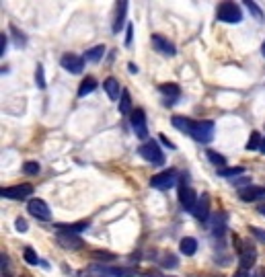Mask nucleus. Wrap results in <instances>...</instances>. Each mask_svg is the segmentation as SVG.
I'll list each match as a JSON object with an SVG mask.
<instances>
[{
    "label": "nucleus",
    "mask_w": 265,
    "mask_h": 277,
    "mask_svg": "<svg viewBox=\"0 0 265 277\" xmlns=\"http://www.w3.org/2000/svg\"><path fill=\"white\" fill-rule=\"evenodd\" d=\"M171 121H173V126H175L179 132H183V134L191 136L193 140L202 142V144L212 142L214 132H216V126H214V121H197V119L181 117V115H175Z\"/></svg>",
    "instance_id": "nucleus-1"
},
{
    "label": "nucleus",
    "mask_w": 265,
    "mask_h": 277,
    "mask_svg": "<svg viewBox=\"0 0 265 277\" xmlns=\"http://www.w3.org/2000/svg\"><path fill=\"white\" fill-rule=\"evenodd\" d=\"M138 154L146 162H150V164H164V152H162V148L154 140H146L138 148Z\"/></svg>",
    "instance_id": "nucleus-2"
},
{
    "label": "nucleus",
    "mask_w": 265,
    "mask_h": 277,
    "mask_svg": "<svg viewBox=\"0 0 265 277\" xmlns=\"http://www.w3.org/2000/svg\"><path fill=\"white\" fill-rule=\"evenodd\" d=\"M89 269L97 275V277H134L136 275V269L134 267H107L103 263H95V265H89Z\"/></svg>",
    "instance_id": "nucleus-3"
},
{
    "label": "nucleus",
    "mask_w": 265,
    "mask_h": 277,
    "mask_svg": "<svg viewBox=\"0 0 265 277\" xmlns=\"http://www.w3.org/2000/svg\"><path fill=\"white\" fill-rule=\"evenodd\" d=\"M257 261V249L249 240H239V265L241 269L249 271Z\"/></svg>",
    "instance_id": "nucleus-4"
},
{
    "label": "nucleus",
    "mask_w": 265,
    "mask_h": 277,
    "mask_svg": "<svg viewBox=\"0 0 265 277\" xmlns=\"http://www.w3.org/2000/svg\"><path fill=\"white\" fill-rule=\"evenodd\" d=\"M218 21H222V23H230V25H237V23H241L243 21V10H241V6L239 4H235V2H222L220 6H218Z\"/></svg>",
    "instance_id": "nucleus-5"
},
{
    "label": "nucleus",
    "mask_w": 265,
    "mask_h": 277,
    "mask_svg": "<svg viewBox=\"0 0 265 277\" xmlns=\"http://www.w3.org/2000/svg\"><path fill=\"white\" fill-rule=\"evenodd\" d=\"M197 199H200V195L193 191L191 185H187V183L179 185V203H181V207H183L185 212H193L195 210Z\"/></svg>",
    "instance_id": "nucleus-6"
},
{
    "label": "nucleus",
    "mask_w": 265,
    "mask_h": 277,
    "mask_svg": "<svg viewBox=\"0 0 265 277\" xmlns=\"http://www.w3.org/2000/svg\"><path fill=\"white\" fill-rule=\"evenodd\" d=\"M175 185H177V170L175 168L162 170V172H158V175H154L150 179V187L160 189V191H167V189H171Z\"/></svg>",
    "instance_id": "nucleus-7"
},
{
    "label": "nucleus",
    "mask_w": 265,
    "mask_h": 277,
    "mask_svg": "<svg viewBox=\"0 0 265 277\" xmlns=\"http://www.w3.org/2000/svg\"><path fill=\"white\" fill-rule=\"evenodd\" d=\"M27 212H29L33 218L41 220V222H49V220H52V212H49V205H47L43 199H39V197L31 199V201L27 203Z\"/></svg>",
    "instance_id": "nucleus-8"
},
{
    "label": "nucleus",
    "mask_w": 265,
    "mask_h": 277,
    "mask_svg": "<svg viewBox=\"0 0 265 277\" xmlns=\"http://www.w3.org/2000/svg\"><path fill=\"white\" fill-rule=\"evenodd\" d=\"M130 124H132V130L136 132V138L146 140V138H148V126H146V113L142 109H134V111H132Z\"/></svg>",
    "instance_id": "nucleus-9"
},
{
    "label": "nucleus",
    "mask_w": 265,
    "mask_h": 277,
    "mask_svg": "<svg viewBox=\"0 0 265 277\" xmlns=\"http://www.w3.org/2000/svg\"><path fill=\"white\" fill-rule=\"evenodd\" d=\"M58 245L66 251H82L85 249V240H82L78 234H68V232H58L56 234Z\"/></svg>",
    "instance_id": "nucleus-10"
},
{
    "label": "nucleus",
    "mask_w": 265,
    "mask_h": 277,
    "mask_svg": "<svg viewBox=\"0 0 265 277\" xmlns=\"http://www.w3.org/2000/svg\"><path fill=\"white\" fill-rule=\"evenodd\" d=\"M33 193V187L23 183V185H10V187H2L0 189V195L4 199H23V197H29Z\"/></svg>",
    "instance_id": "nucleus-11"
},
{
    "label": "nucleus",
    "mask_w": 265,
    "mask_h": 277,
    "mask_svg": "<svg viewBox=\"0 0 265 277\" xmlns=\"http://www.w3.org/2000/svg\"><path fill=\"white\" fill-rule=\"evenodd\" d=\"M60 64H62L64 70L70 72V74H80L82 70H85V58H80L76 54H64Z\"/></svg>",
    "instance_id": "nucleus-12"
},
{
    "label": "nucleus",
    "mask_w": 265,
    "mask_h": 277,
    "mask_svg": "<svg viewBox=\"0 0 265 277\" xmlns=\"http://www.w3.org/2000/svg\"><path fill=\"white\" fill-rule=\"evenodd\" d=\"M158 91H160V95L164 97V105H167V107L175 105V101L181 97V89H179L175 82H164V84H160Z\"/></svg>",
    "instance_id": "nucleus-13"
},
{
    "label": "nucleus",
    "mask_w": 265,
    "mask_h": 277,
    "mask_svg": "<svg viewBox=\"0 0 265 277\" xmlns=\"http://www.w3.org/2000/svg\"><path fill=\"white\" fill-rule=\"evenodd\" d=\"M191 214H193V218H195L197 222H208V220H210V195H208V193H202V195H200L195 210H193Z\"/></svg>",
    "instance_id": "nucleus-14"
},
{
    "label": "nucleus",
    "mask_w": 265,
    "mask_h": 277,
    "mask_svg": "<svg viewBox=\"0 0 265 277\" xmlns=\"http://www.w3.org/2000/svg\"><path fill=\"white\" fill-rule=\"evenodd\" d=\"M152 47L158 51V54H162V56H175L177 54V47L167 37L158 35V33H154V35H152Z\"/></svg>",
    "instance_id": "nucleus-15"
},
{
    "label": "nucleus",
    "mask_w": 265,
    "mask_h": 277,
    "mask_svg": "<svg viewBox=\"0 0 265 277\" xmlns=\"http://www.w3.org/2000/svg\"><path fill=\"white\" fill-rule=\"evenodd\" d=\"M239 197H241V201H247V203L263 199L265 197V187L249 185V187H245V189H239Z\"/></svg>",
    "instance_id": "nucleus-16"
},
{
    "label": "nucleus",
    "mask_w": 265,
    "mask_h": 277,
    "mask_svg": "<svg viewBox=\"0 0 265 277\" xmlns=\"http://www.w3.org/2000/svg\"><path fill=\"white\" fill-rule=\"evenodd\" d=\"M103 89H105V93H107V97H109L111 101H118V99H122V93H124V89L120 86L118 78L109 76V78L103 82Z\"/></svg>",
    "instance_id": "nucleus-17"
},
{
    "label": "nucleus",
    "mask_w": 265,
    "mask_h": 277,
    "mask_svg": "<svg viewBox=\"0 0 265 277\" xmlns=\"http://www.w3.org/2000/svg\"><path fill=\"white\" fill-rule=\"evenodd\" d=\"M91 226L89 222H74V224H56L58 232H68V234H82Z\"/></svg>",
    "instance_id": "nucleus-18"
},
{
    "label": "nucleus",
    "mask_w": 265,
    "mask_h": 277,
    "mask_svg": "<svg viewBox=\"0 0 265 277\" xmlns=\"http://www.w3.org/2000/svg\"><path fill=\"white\" fill-rule=\"evenodd\" d=\"M126 12H128V2H126V0H122V2H118V8H115L113 33H120V29L124 27V21H126Z\"/></svg>",
    "instance_id": "nucleus-19"
},
{
    "label": "nucleus",
    "mask_w": 265,
    "mask_h": 277,
    "mask_svg": "<svg viewBox=\"0 0 265 277\" xmlns=\"http://www.w3.org/2000/svg\"><path fill=\"white\" fill-rule=\"evenodd\" d=\"M179 251H181V255H185V257H193L195 251H197V240H195L193 236L181 238V242H179Z\"/></svg>",
    "instance_id": "nucleus-20"
},
{
    "label": "nucleus",
    "mask_w": 265,
    "mask_h": 277,
    "mask_svg": "<svg viewBox=\"0 0 265 277\" xmlns=\"http://www.w3.org/2000/svg\"><path fill=\"white\" fill-rule=\"evenodd\" d=\"M95 89H97V80H95L93 76H87L85 80L80 82V86H78V97H87V95H91Z\"/></svg>",
    "instance_id": "nucleus-21"
},
{
    "label": "nucleus",
    "mask_w": 265,
    "mask_h": 277,
    "mask_svg": "<svg viewBox=\"0 0 265 277\" xmlns=\"http://www.w3.org/2000/svg\"><path fill=\"white\" fill-rule=\"evenodd\" d=\"M212 232H214V236H224V232H226V216L224 214L212 220Z\"/></svg>",
    "instance_id": "nucleus-22"
},
{
    "label": "nucleus",
    "mask_w": 265,
    "mask_h": 277,
    "mask_svg": "<svg viewBox=\"0 0 265 277\" xmlns=\"http://www.w3.org/2000/svg\"><path fill=\"white\" fill-rule=\"evenodd\" d=\"M120 113L122 115H132V111H134V109H132V97H130V93L124 89V93H122V99H120Z\"/></svg>",
    "instance_id": "nucleus-23"
},
{
    "label": "nucleus",
    "mask_w": 265,
    "mask_h": 277,
    "mask_svg": "<svg viewBox=\"0 0 265 277\" xmlns=\"http://www.w3.org/2000/svg\"><path fill=\"white\" fill-rule=\"evenodd\" d=\"M103 54H105V45H95V47L87 49L85 60H89V62H99V60L103 58Z\"/></svg>",
    "instance_id": "nucleus-24"
},
{
    "label": "nucleus",
    "mask_w": 265,
    "mask_h": 277,
    "mask_svg": "<svg viewBox=\"0 0 265 277\" xmlns=\"http://www.w3.org/2000/svg\"><path fill=\"white\" fill-rule=\"evenodd\" d=\"M23 172H25V175H29V177H37L39 172H41V166H39V162H35V160H27V162L23 164Z\"/></svg>",
    "instance_id": "nucleus-25"
},
{
    "label": "nucleus",
    "mask_w": 265,
    "mask_h": 277,
    "mask_svg": "<svg viewBox=\"0 0 265 277\" xmlns=\"http://www.w3.org/2000/svg\"><path fill=\"white\" fill-rule=\"evenodd\" d=\"M261 142H263V138H261V134L259 132H251V136H249V142H247V150H259L261 148Z\"/></svg>",
    "instance_id": "nucleus-26"
},
{
    "label": "nucleus",
    "mask_w": 265,
    "mask_h": 277,
    "mask_svg": "<svg viewBox=\"0 0 265 277\" xmlns=\"http://www.w3.org/2000/svg\"><path fill=\"white\" fill-rule=\"evenodd\" d=\"M245 172V166H230V168H220L218 170V175L220 177H237V175H243Z\"/></svg>",
    "instance_id": "nucleus-27"
},
{
    "label": "nucleus",
    "mask_w": 265,
    "mask_h": 277,
    "mask_svg": "<svg viewBox=\"0 0 265 277\" xmlns=\"http://www.w3.org/2000/svg\"><path fill=\"white\" fill-rule=\"evenodd\" d=\"M23 259H25V263H29V265H37V263H41V261H39V257H37V253L33 251V249H29V247L23 251Z\"/></svg>",
    "instance_id": "nucleus-28"
},
{
    "label": "nucleus",
    "mask_w": 265,
    "mask_h": 277,
    "mask_svg": "<svg viewBox=\"0 0 265 277\" xmlns=\"http://www.w3.org/2000/svg\"><path fill=\"white\" fill-rule=\"evenodd\" d=\"M206 154H208V158H210V162H212V164H216V166H224V164H226V158L222 156V154L214 152V150H208Z\"/></svg>",
    "instance_id": "nucleus-29"
},
{
    "label": "nucleus",
    "mask_w": 265,
    "mask_h": 277,
    "mask_svg": "<svg viewBox=\"0 0 265 277\" xmlns=\"http://www.w3.org/2000/svg\"><path fill=\"white\" fill-rule=\"evenodd\" d=\"M93 259H97V261H115L118 255L107 253V251H93Z\"/></svg>",
    "instance_id": "nucleus-30"
},
{
    "label": "nucleus",
    "mask_w": 265,
    "mask_h": 277,
    "mask_svg": "<svg viewBox=\"0 0 265 277\" xmlns=\"http://www.w3.org/2000/svg\"><path fill=\"white\" fill-rule=\"evenodd\" d=\"M35 82H37V89H45V74H43V66L37 64V70H35Z\"/></svg>",
    "instance_id": "nucleus-31"
},
{
    "label": "nucleus",
    "mask_w": 265,
    "mask_h": 277,
    "mask_svg": "<svg viewBox=\"0 0 265 277\" xmlns=\"http://www.w3.org/2000/svg\"><path fill=\"white\" fill-rule=\"evenodd\" d=\"M160 265H162L164 269H173V267H177V257H173V255H164V257L160 259Z\"/></svg>",
    "instance_id": "nucleus-32"
},
{
    "label": "nucleus",
    "mask_w": 265,
    "mask_h": 277,
    "mask_svg": "<svg viewBox=\"0 0 265 277\" xmlns=\"http://www.w3.org/2000/svg\"><path fill=\"white\" fill-rule=\"evenodd\" d=\"M243 4H247L249 12H251V14H255L257 19H263V12H261V8L257 6V2H251V0H247V2H243Z\"/></svg>",
    "instance_id": "nucleus-33"
},
{
    "label": "nucleus",
    "mask_w": 265,
    "mask_h": 277,
    "mask_svg": "<svg viewBox=\"0 0 265 277\" xmlns=\"http://www.w3.org/2000/svg\"><path fill=\"white\" fill-rule=\"evenodd\" d=\"M249 232H251L259 242H263V245H265V230H263V228H259V226H249Z\"/></svg>",
    "instance_id": "nucleus-34"
},
{
    "label": "nucleus",
    "mask_w": 265,
    "mask_h": 277,
    "mask_svg": "<svg viewBox=\"0 0 265 277\" xmlns=\"http://www.w3.org/2000/svg\"><path fill=\"white\" fill-rule=\"evenodd\" d=\"M10 31L14 33V39H16V45H25V43H27V39H25V33H21V31L16 29L14 25H10Z\"/></svg>",
    "instance_id": "nucleus-35"
},
{
    "label": "nucleus",
    "mask_w": 265,
    "mask_h": 277,
    "mask_svg": "<svg viewBox=\"0 0 265 277\" xmlns=\"http://www.w3.org/2000/svg\"><path fill=\"white\" fill-rule=\"evenodd\" d=\"M6 45H8V37L2 33V35H0V56L6 54Z\"/></svg>",
    "instance_id": "nucleus-36"
},
{
    "label": "nucleus",
    "mask_w": 265,
    "mask_h": 277,
    "mask_svg": "<svg viewBox=\"0 0 265 277\" xmlns=\"http://www.w3.org/2000/svg\"><path fill=\"white\" fill-rule=\"evenodd\" d=\"M14 228H16V230H19V232H25V230L29 228V224H27V222H25L23 218H19V220H16V222H14Z\"/></svg>",
    "instance_id": "nucleus-37"
},
{
    "label": "nucleus",
    "mask_w": 265,
    "mask_h": 277,
    "mask_svg": "<svg viewBox=\"0 0 265 277\" xmlns=\"http://www.w3.org/2000/svg\"><path fill=\"white\" fill-rule=\"evenodd\" d=\"M132 37H134V27L128 25V31H126V45H128V47L132 45Z\"/></svg>",
    "instance_id": "nucleus-38"
},
{
    "label": "nucleus",
    "mask_w": 265,
    "mask_h": 277,
    "mask_svg": "<svg viewBox=\"0 0 265 277\" xmlns=\"http://www.w3.org/2000/svg\"><path fill=\"white\" fill-rule=\"evenodd\" d=\"M74 277H97V275H95V273L87 267V269H82V271H76V273H74Z\"/></svg>",
    "instance_id": "nucleus-39"
},
{
    "label": "nucleus",
    "mask_w": 265,
    "mask_h": 277,
    "mask_svg": "<svg viewBox=\"0 0 265 277\" xmlns=\"http://www.w3.org/2000/svg\"><path fill=\"white\" fill-rule=\"evenodd\" d=\"M158 136H160V142H162L164 146H169V148H173V150H175V144H173V142H169V138H167V136H164V134H158Z\"/></svg>",
    "instance_id": "nucleus-40"
},
{
    "label": "nucleus",
    "mask_w": 265,
    "mask_h": 277,
    "mask_svg": "<svg viewBox=\"0 0 265 277\" xmlns=\"http://www.w3.org/2000/svg\"><path fill=\"white\" fill-rule=\"evenodd\" d=\"M233 277H251V275H249V271H245V269H239V271H237V273H235Z\"/></svg>",
    "instance_id": "nucleus-41"
},
{
    "label": "nucleus",
    "mask_w": 265,
    "mask_h": 277,
    "mask_svg": "<svg viewBox=\"0 0 265 277\" xmlns=\"http://www.w3.org/2000/svg\"><path fill=\"white\" fill-rule=\"evenodd\" d=\"M142 277H162V275L156 271H148V273H142Z\"/></svg>",
    "instance_id": "nucleus-42"
},
{
    "label": "nucleus",
    "mask_w": 265,
    "mask_h": 277,
    "mask_svg": "<svg viewBox=\"0 0 265 277\" xmlns=\"http://www.w3.org/2000/svg\"><path fill=\"white\" fill-rule=\"evenodd\" d=\"M128 68H130V72H132V74H138V66H136V64H132V62H130Z\"/></svg>",
    "instance_id": "nucleus-43"
},
{
    "label": "nucleus",
    "mask_w": 265,
    "mask_h": 277,
    "mask_svg": "<svg viewBox=\"0 0 265 277\" xmlns=\"http://www.w3.org/2000/svg\"><path fill=\"white\" fill-rule=\"evenodd\" d=\"M257 212H259L261 216H265V203H261V205H257Z\"/></svg>",
    "instance_id": "nucleus-44"
},
{
    "label": "nucleus",
    "mask_w": 265,
    "mask_h": 277,
    "mask_svg": "<svg viewBox=\"0 0 265 277\" xmlns=\"http://www.w3.org/2000/svg\"><path fill=\"white\" fill-rule=\"evenodd\" d=\"M261 154H265V138H263V142H261V148H259Z\"/></svg>",
    "instance_id": "nucleus-45"
},
{
    "label": "nucleus",
    "mask_w": 265,
    "mask_h": 277,
    "mask_svg": "<svg viewBox=\"0 0 265 277\" xmlns=\"http://www.w3.org/2000/svg\"><path fill=\"white\" fill-rule=\"evenodd\" d=\"M255 277H265V269H261V271H259V273H257Z\"/></svg>",
    "instance_id": "nucleus-46"
},
{
    "label": "nucleus",
    "mask_w": 265,
    "mask_h": 277,
    "mask_svg": "<svg viewBox=\"0 0 265 277\" xmlns=\"http://www.w3.org/2000/svg\"><path fill=\"white\" fill-rule=\"evenodd\" d=\"M261 54H263V58H265V41H263V45H261Z\"/></svg>",
    "instance_id": "nucleus-47"
},
{
    "label": "nucleus",
    "mask_w": 265,
    "mask_h": 277,
    "mask_svg": "<svg viewBox=\"0 0 265 277\" xmlns=\"http://www.w3.org/2000/svg\"><path fill=\"white\" fill-rule=\"evenodd\" d=\"M189 277H202V275H189Z\"/></svg>",
    "instance_id": "nucleus-48"
},
{
    "label": "nucleus",
    "mask_w": 265,
    "mask_h": 277,
    "mask_svg": "<svg viewBox=\"0 0 265 277\" xmlns=\"http://www.w3.org/2000/svg\"><path fill=\"white\" fill-rule=\"evenodd\" d=\"M216 277H220V275H216Z\"/></svg>",
    "instance_id": "nucleus-49"
}]
</instances>
